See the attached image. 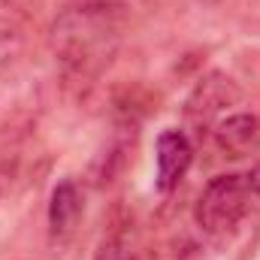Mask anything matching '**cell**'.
I'll return each instance as SVG.
<instances>
[{
	"label": "cell",
	"instance_id": "6da1fadb",
	"mask_svg": "<svg viewBox=\"0 0 260 260\" xmlns=\"http://www.w3.org/2000/svg\"><path fill=\"white\" fill-rule=\"evenodd\" d=\"M118 43V18L112 0H82L55 24V52L73 76H94Z\"/></svg>",
	"mask_w": 260,
	"mask_h": 260
},
{
	"label": "cell",
	"instance_id": "7a4b0ae2",
	"mask_svg": "<svg viewBox=\"0 0 260 260\" xmlns=\"http://www.w3.org/2000/svg\"><path fill=\"white\" fill-rule=\"evenodd\" d=\"M254 203H257V197L251 191L248 173L215 176L197 200V227L212 239H227L239 230V224L248 218Z\"/></svg>",
	"mask_w": 260,
	"mask_h": 260
},
{
	"label": "cell",
	"instance_id": "3957f363",
	"mask_svg": "<svg viewBox=\"0 0 260 260\" xmlns=\"http://www.w3.org/2000/svg\"><path fill=\"white\" fill-rule=\"evenodd\" d=\"M239 100V88L227 79V76H221V73H212V76H206L200 85L194 88V94L188 97V103H185V118H188V124L203 136V133H209L212 124L218 121V118H224L227 112H233L230 106Z\"/></svg>",
	"mask_w": 260,
	"mask_h": 260
},
{
	"label": "cell",
	"instance_id": "277c9868",
	"mask_svg": "<svg viewBox=\"0 0 260 260\" xmlns=\"http://www.w3.org/2000/svg\"><path fill=\"white\" fill-rule=\"evenodd\" d=\"M209 133H212L215 148L224 157H230V160H242V157L260 151V115L257 112L233 109L224 118H218Z\"/></svg>",
	"mask_w": 260,
	"mask_h": 260
},
{
	"label": "cell",
	"instance_id": "5b68a950",
	"mask_svg": "<svg viewBox=\"0 0 260 260\" xmlns=\"http://www.w3.org/2000/svg\"><path fill=\"white\" fill-rule=\"evenodd\" d=\"M194 160V145L185 130H164L157 136V191L170 194L185 179Z\"/></svg>",
	"mask_w": 260,
	"mask_h": 260
},
{
	"label": "cell",
	"instance_id": "8992f818",
	"mask_svg": "<svg viewBox=\"0 0 260 260\" xmlns=\"http://www.w3.org/2000/svg\"><path fill=\"white\" fill-rule=\"evenodd\" d=\"M85 212V197L79 191V185L73 179H64L55 191H52V203H49V227L58 239L70 236L76 230V224L82 221Z\"/></svg>",
	"mask_w": 260,
	"mask_h": 260
},
{
	"label": "cell",
	"instance_id": "52a82bcc",
	"mask_svg": "<svg viewBox=\"0 0 260 260\" xmlns=\"http://www.w3.org/2000/svg\"><path fill=\"white\" fill-rule=\"evenodd\" d=\"M94 260H136V257L124 248V242H118V239H106V242L100 245V251L94 254Z\"/></svg>",
	"mask_w": 260,
	"mask_h": 260
},
{
	"label": "cell",
	"instance_id": "ba28073f",
	"mask_svg": "<svg viewBox=\"0 0 260 260\" xmlns=\"http://www.w3.org/2000/svg\"><path fill=\"white\" fill-rule=\"evenodd\" d=\"M248 182H251V191H254V197H257V203H260V167H254L248 173Z\"/></svg>",
	"mask_w": 260,
	"mask_h": 260
}]
</instances>
